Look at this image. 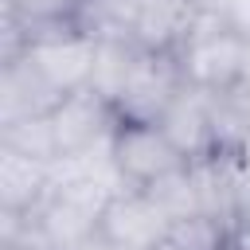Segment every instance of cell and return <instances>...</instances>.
<instances>
[{"label": "cell", "instance_id": "1", "mask_svg": "<svg viewBox=\"0 0 250 250\" xmlns=\"http://www.w3.org/2000/svg\"><path fill=\"white\" fill-rule=\"evenodd\" d=\"M242 47H246V35L238 27H230L219 12H199L184 47L176 51L184 82L207 94H230L238 86Z\"/></svg>", "mask_w": 250, "mask_h": 250}, {"label": "cell", "instance_id": "2", "mask_svg": "<svg viewBox=\"0 0 250 250\" xmlns=\"http://www.w3.org/2000/svg\"><path fill=\"white\" fill-rule=\"evenodd\" d=\"M62 98L90 90V74H94V55H98V35L86 27H59V31H39L27 35L16 47ZM12 51V55H16ZM4 59V55H0Z\"/></svg>", "mask_w": 250, "mask_h": 250}, {"label": "cell", "instance_id": "3", "mask_svg": "<svg viewBox=\"0 0 250 250\" xmlns=\"http://www.w3.org/2000/svg\"><path fill=\"white\" fill-rule=\"evenodd\" d=\"M113 164L125 188H152L156 180L188 168L191 160L168 141V133L152 121H117L113 129Z\"/></svg>", "mask_w": 250, "mask_h": 250}, {"label": "cell", "instance_id": "4", "mask_svg": "<svg viewBox=\"0 0 250 250\" xmlns=\"http://www.w3.org/2000/svg\"><path fill=\"white\" fill-rule=\"evenodd\" d=\"M172 223L141 188H121L105 199L98 219V246L102 250H160Z\"/></svg>", "mask_w": 250, "mask_h": 250}, {"label": "cell", "instance_id": "5", "mask_svg": "<svg viewBox=\"0 0 250 250\" xmlns=\"http://www.w3.org/2000/svg\"><path fill=\"white\" fill-rule=\"evenodd\" d=\"M47 121H51V133H55L59 160H66V156H82V152L113 145V129H117L121 117L94 90H78V94H66L47 113Z\"/></svg>", "mask_w": 250, "mask_h": 250}, {"label": "cell", "instance_id": "6", "mask_svg": "<svg viewBox=\"0 0 250 250\" xmlns=\"http://www.w3.org/2000/svg\"><path fill=\"white\" fill-rule=\"evenodd\" d=\"M180 90H184L180 59L176 55H160V51H141L137 62H133V74L125 82V94L117 102V117L121 121H152L156 125Z\"/></svg>", "mask_w": 250, "mask_h": 250}, {"label": "cell", "instance_id": "7", "mask_svg": "<svg viewBox=\"0 0 250 250\" xmlns=\"http://www.w3.org/2000/svg\"><path fill=\"white\" fill-rule=\"evenodd\" d=\"M203 8L195 0H133V16L125 35L141 47V51H160V55H176L195 23Z\"/></svg>", "mask_w": 250, "mask_h": 250}, {"label": "cell", "instance_id": "8", "mask_svg": "<svg viewBox=\"0 0 250 250\" xmlns=\"http://www.w3.org/2000/svg\"><path fill=\"white\" fill-rule=\"evenodd\" d=\"M156 125L168 133V141L188 160L211 156L215 152V94L184 82V90L172 98V105L164 109V117Z\"/></svg>", "mask_w": 250, "mask_h": 250}, {"label": "cell", "instance_id": "9", "mask_svg": "<svg viewBox=\"0 0 250 250\" xmlns=\"http://www.w3.org/2000/svg\"><path fill=\"white\" fill-rule=\"evenodd\" d=\"M62 94L16 51L0 59V125L8 121H27V117H47Z\"/></svg>", "mask_w": 250, "mask_h": 250}, {"label": "cell", "instance_id": "10", "mask_svg": "<svg viewBox=\"0 0 250 250\" xmlns=\"http://www.w3.org/2000/svg\"><path fill=\"white\" fill-rule=\"evenodd\" d=\"M55 184V164L0 148V215H35Z\"/></svg>", "mask_w": 250, "mask_h": 250}, {"label": "cell", "instance_id": "11", "mask_svg": "<svg viewBox=\"0 0 250 250\" xmlns=\"http://www.w3.org/2000/svg\"><path fill=\"white\" fill-rule=\"evenodd\" d=\"M86 0H4V55H12L27 35L86 27Z\"/></svg>", "mask_w": 250, "mask_h": 250}, {"label": "cell", "instance_id": "12", "mask_svg": "<svg viewBox=\"0 0 250 250\" xmlns=\"http://www.w3.org/2000/svg\"><path fill=\"white\" fill-rule=\"evenodd\" d=\"M141 47L129 39V35H98V55H94V74H90V90L109 102L117 109L121 94H125V82L133 74V62H137Z\"/></svg>", "mask_w": 250, "mask_h": 250}, {"label": "cell", "instance_id": "13", "mask_svg": "<svg viewBox=\"0 0 250 250\" xmlns=\"http://www.w3.org/2000/svg\"><path fill=\"white\" fill-rule=\"evenodd\" d=\"M152 195V203L168 215V223H184V219H199V191H195V180H191V164L156 180L152 188H145Z\"/></svg>", "mask_w": 250, "mask_h": 250}, {"label": "cell", "instance_id": "14", "mask_svg": "<svg viewBox=\"0 0 250 250\" xmlns=\"http://www.w3.org/2000/svg\"><path fill=\"white\" fill-rule=\"evenodd\" d=\"M0 148L23 152V156H35V160H47V164L59 160L55 133H51V121H47V117H27V121H8V125H0Z\"/></svg>", "mask_w": 250, "mask_h": 250}, {"label": "cell", "instance_id": "15", "mask_svg": "<svg viewBox=\"0 0 250 250\" xmlns=\"http://www.w3.org/2000/svg\"><path fill=\"white\" fill-rule=\"evenodd\" d=\"M230 238L234 230L211 223V219H184V223H172L168 238L160 242V250H230Z\"/></svg>", "mask_w": 250, "mask_h": 250}, {"label": "cell", "instance_id": "16", "mask_svg": "<svg viewBox=\"0 0 250 250\" xmlns=\"http://www.w3.org/2000/svg\"><path fill=\"white\" fill-rule=\"evenodd\" d=\"M0 250H55L31 215H0Z\"/></svg>", "mask_w": 250, "mask_h": 250}, {"label": "cell", "instance_id": "17", "mask_svg": "<svg viewBox=\"0 0 250 250\" xmlns=\"http://www.w3.org/2000/svg\"><path fill=\"white\" fill-rule=\"evenodd\" d=\"M211 12H219L230 27H238L242 35H250V0H215Z\"/></svg>", "mask_w": 250, "mask_h": 250}, {"label": "cell", "instance_id": "18", "mask_svg": "<svg viewBox=\"0 0 250 250\" xmlns=\"http://www.w3.org/2000/svg\"><path fill=\"white\" fill-rule=\"evenodd\" d=\"M234 94H246L250 98V35H246V47H242V66H238V86Z\"/></svg>", "mask_w": 250, "mask_h": 250}, {"label": "cell", "instance_id": "19", "mask_svg": "<svg viewBox=\"0 0 250 250\" xmlns=\"http://www.w3.org/2000/svg\"><path fill=\"white\" fill-rule=\"evenodd\" d=\"M238 230H250V199L238 207Z\"/></svg>", "mask_w": 250, "mask_h": 250}]
</instances>
